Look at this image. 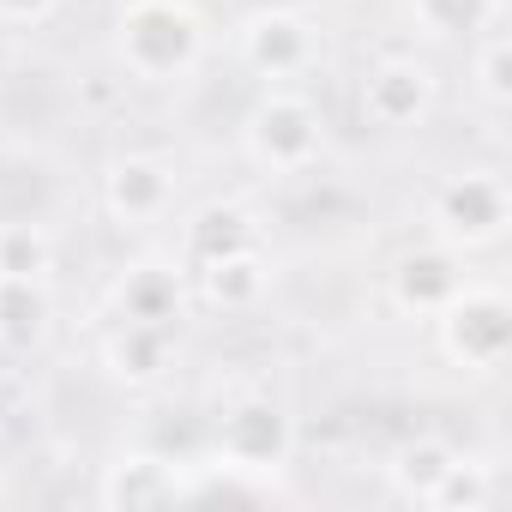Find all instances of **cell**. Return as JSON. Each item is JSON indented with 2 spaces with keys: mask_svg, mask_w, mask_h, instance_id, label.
Here are the masks:
<instances>
[{
  "mask_svg": "<svg viewBox=\"0 0 512 512\" xmlns=\"http://www.w3.org/2000/svg\"><path fill=\"white\" fill-rule=\"evenodd\" d=\"M115 61L145 85L187 79L205 61V19L187 0H127L115 13Z\"/></svg>",
  "mask_w": 512,
  "mask_h": 512,
  "instance_id": "cell-1",
  "label": "cell"
},
{
  "mask_svg": "<svg viewBox=\"0 0 512 512\" xmlns=\"http://www.w3.org/2000/svg\"><path fill=\"white\" fill-rule=\"evenodd\" d=\"M241 145L266 175H308L326 157V115L296 85H272L253 103V115L241 127Z\"/></svg>",
  "mask_w": 512,
  "mask_h": 512,
  "instance_id": "cell-2",
  "label": "cell"
},
{
  "mask_svg": "<svg viewBox=\"0 0 512 512\" xmlns=\"http://www.w3.org/2000/svg\"><path fill=\"white\" fill-rule=\"evenodd\" d=\"M428 229L452 253L494 247L506 235V181L494 169H458L434 187L428 199Z\"/></svg>",
  "mask_w": 512,
  "mask_h": 512,
  "instance_id": "cell-3",
  "label": "cell"
},
{
  "mask_svg": "<svg viewBox=\"0 0 512 512\" xmlns=\"http://www.w3.org/2000/svg\"><path fill=\"white\" fill-rule=\"evenodd\" d=\"M434 326H440V350L458 362V368H470V374H494L500 362H506V338H512V326H506V296L494 290V284H458V296L434 314Z\"/></svg>",
  "mask_w": 512,
  "mask_h": 512,
  "instance_id": "cell-4",
  "label": "cell"
},
{
  "mask_svg": "<svg viewBox=\"0 0 512 512\" xmlns=\"http://www.w3.org/2000/svg\"><path fill=\"white\" fill-rule=\"evenodd\" d=\"M235 55L247 61V73H260L272 85H290L314 67L320 55V37H314V19L296 13V7H266V13H247L241 31H235Z\"/></svg>",
  "mask_w": 512,
  "mask_h": 512,
  "instance_id": "cell-5",
  "label": "cell"
},
{
  "mask_svg": "<svg viewBox=\"0 0 512 512\" xmlns=\"http://www.w3.org/2000/svg\"><path fill=\"white\" fill-rule=\"evenodd\" d=\"M284 458H290V416H284V404L241 398V404L223 410V422H217V464L247 470V476H272V470H284Z\"/></svg>",
  "mask_w": 512,
  "mask_h": 512,
  "instance_id": "cell-6",
  "label": "cell"
},
{
  "mask_svg": "<svg viewBox=\"0 0 512 512\" xmlns=\"http://www.w3.org/2000/svg\"><path fill=\"white\" fill-rule=\"evenodd\" d=\"M362 121H374L380 133H404V127H422L428 109H434V73L428 61L416 55H380L368 73H362Z\"/></svg>",
  "mask_w": 512,
  "mask_h": 512,
  "instance_id": "cell-7",
  "label": "cell"
},
{
  "mask_svg": "<svg viewBox=\"0 0 512 512\" xmlns=\"http://www.w3.org/2000/svg\"><path fill=\"white\" fill-rule=\"evenodd\" d=\"M103 211L121 229H151L175 211V169L151 151H127L103 169Z\"/></svg>",
  "mask_w": 512,
  "mask_h": 512,
  "instance_id": "cell-8",
  "label": "cell"
},
{
  "mask_svg": "<svg viewBox=\"0 0 512 512\" xmlns=\"http://www.w3.org/2000/svg\"><path fill=\"white\" fill-rule=\"evenodd\" d=\"M458 284H464V253H452V247H440V241L404 253V260L392 266V302H398L404 314H422V320H434V314L458 296Z\"/></svg>",
  "mask_w": 512,
  "mask_h": 512,
  "instance_id": "cell-9",
  "label": "cell"
},
{
  "mask_svg": "<svg viewBox=\"0 0 512 512\" xmlns=\"http://www.w3.org/2000/svg\"><path fill=\"white\" fill-rule=\"evenodd\" d=\"M103 368L121 386H157L175 368V326L163 320H115L103 338Z\"/></svg>",
  "mask_w": 512,
  "mask_h": 512,
  "instance_id": "cell-10",
  "label": "cell"
},
{
  "mask_svg": "<svg viewBox=\"0 0 512 512\" xmlns=\"http://www.w3.org/2000/svg\"><path fill=\"white\" fill-rule=\"evenodd\" d=\"M193 290L205 308H223V314H247V308H260V296L272 290V266L260 260V247L241 241L229 253H217V260L193 266Z\"/></svg>",
  "mask_w": 512,
  "mask_h": 512,
  "instance_id": "cell-11",
  "label": "cell"
},
{
  "mask_svg": "<svg viewBox=\"0 0 512 512\" xmlns=\"http://www.w3.org/2000/svg\"><path fill=\"white\" fill-rule=\"evenodd\" d=\"M181 488H187V476H175V464H163L151 452H127L109 464L97 500L103 506H151V500H181Z\"/></svg>",
  "mask_w": 512,
  "mask_h": 512,
  "instance_id": "cell-12",
  "label": "cell"
},
{
  "mask_svg": "<svg viewBox=\"0 0 512 512\" xmlns=\"http://www.w3.org/2000/svg\"><path fill=\"white\" fill-rule=\"evenodd\" d=\"M49 332V278H0V350H37Z\"/></svg>",
  "mask_w": 512,
  "mask_h": 512,
  "instance_id": "cell-13",
  "label": "cell"
},
{
  "mask_svg": "<svg viewBox=\"0 0 512 512\" xmlns=\"http://www.w3.org/2000/svg\"><path fill=\"white\" fill-rule=\"evenodd\" d=\"M115 302H121V320H163V326H175L181 272H169V266H139V272L121 278Z\"/></svg>",
  "mask_w": 512,
  "mask_h": 512,
  "instance_id": "cell-14",
  "label": "cell"
},
{
  "mask_svg": "<svg viewBox=\"0 0 512 512\" xmlns=\"http://www.w3.org/2000/svg\"><path fill=\"white\" fill-rule=\"evenodd\" d=\"M452 458H458V446H446V440H434V434H422V440L398 446V458H392V482H398V494L428 506V500H434V488H440V476L452 470Z\"/></svg>",
  "mask_w": 512,
  "mask_h": 512,
  "instance_id": "cell-15",
  "label": "cell"
},
{
  "mask_svg": "<svg viewBox=\"0 0 512 512\" xmlns=\"http://www.w3.org/2000/svg\"><path fill=\"white\" fill-rule=\"evenodd\" d=\"M488 19H500V0H410V25H422L440 43H470Z\"/></svg>",
  "mask_w": 512,
  "mask_h": 512,
  "instance_id": "cell-16",
  "label": "cell"
},
{
  "mask_svg": "<svg viewBox=\"0 0 512 512\" xmlns=\"http://www.w3.org/2000/svg\"><path fill=\"white\" fill-rule=\"evenodd\" d=\"M55 272V241L43 223H0V278H49Z\"/></svg>",
  "mask_w": 512,
  "mask_h": 512,
  "instance_id": "cell-17",
  "label": "cell"
},
{
  "mask_svg": "<svg viewBox=\"0 0 512 512\" xmlns=\"http://www.w3.org/2000/svg\"><path fill=\"white\" fill-rule=\"evenodd\" d=\"M470 85H476V97L488 109L506 103V31H500V19H488L470 37Z\"/></svg>",
  "mask_w": 512,
  "mask_h": 512,
  "instance_id": "cell-18",
  "label": "cell"
},
{
  "mask_svg": "<svg viewBox=\"0 0 512 512\" xmlns=\"http://www.w3.org/2000/svg\"><path fill=\"white\" fill-rule=\"evenodd\" d=\"M494 500V482H488V464H470L464 452L452 458V470L440 476V488H434V500L428 506H464V512H482Z\"/></svg>",
  "mask_w": 512,
  "mask_h": 512,
  "instance_id": "cell-19",
  "label": "cell"
},
{
  "mask_svg": "<svg viewBox=\"0 0 512 512\" xmlns=\"http://www.w3.org/2000/svg\"><path fill=\"white\" fill-rule=\"evenodd\" d=\"M61 0H0V25H43Z\"/></svg>",
  "mask_w": 512,
  "mask_h": 512,
  "instance_id": "cell-20",
  "label": "cell"
},
{
  "mask_svg": "<svg viewBox=\"0 0 512 512\" xmlns=\"http://www.w3.org/2000/svg\"><path fill=\"white\" fill-rule=\"evenodd\" d=\"M13 416H19V386H13L7 374H0V428H7Z\"/></svg>",
  "mask_w": 512,
  "mask_h": 512,
  "instance_id": "cell-21",
  "label": "cell"
}]
</instances>
